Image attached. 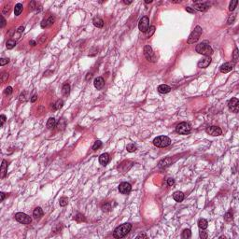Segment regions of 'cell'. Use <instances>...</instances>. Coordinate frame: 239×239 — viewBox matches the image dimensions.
I'll use <instances>...</instances> for the list:
<instances>
[{
    "instance_id": "6da1fadb",
    "label": "cell",
    "mask_w": 239,
    "mask_h": 239,
    "mask_svg": "<svg viewBox=\"0 0 239 239\" xmlns=\"http://www.w3.org/2000/svg\"><path fill=\"white\" fill-rule=\"evenodd\" d=\"M132 229V224L130 223H123L115 229L113 233V236L115 238H122L124 237Z\"/></svg>"
},
{
    "instance_id": "7a4b0ae2",
    "label": "cell",
    "mask_w": 239,
    "mask_h": 239,
    "mask_svg": "<svg viewBox=\"0 0 239 239\" xmlns=\"http://www.w3.org/2000/svg\"><path fill=\"white\" fill-rule=\"evenodd\" d=\"M195 50L197 51L198 53L200 54L205 55L206 57H210L211 55L213 54V50L210 46L208 43L206 42H202V43H199L196 48H195Z\"/></svg>"
},
{
    "instance_id": "3957f363",
    "label": "cell",
    "mask_w": 239,
    "mask_h": 239,
    "mask_svg": "<svg viewBox=\"0 0 239 239\" xmlns=\"http://www.w3.org/2000/svg\"><path fill=\"white\" fill-rule=\"evenodd\" d=\"M153 144L158 148H165L171 144V139L169 138L168 136L161 135V136H158V137L154 138Z\"/></svg>"
},
{
    "instance_id": "277c9868",
    "label": "cell",
    "mask_w": 239,
    "mask_h": 239,
    "mask_svg": "<svg viewBox=\"0 0 239 239\" xmlns=\"http://www.w3.org/2000/svg\"><path fill=\"white\" fill-rule=\"evenodd\" d=\"M201 35H202V27H200V26H196V27L194 28V30H193V32L191 33V35L189 36L187 42H188L189 44H194L195 42L198 41V39L200 38Z\"/></svg>"
},
{
    "instance_id": "5b68a950",
    "label": "cell",
    "mask_w": 239,
    "mask_h": 239,
    "mask_svg": "<svg viewBox=\"0 0 239 239\" xmlns=\"http://www.w3.org/2000/svg\"><path fill=\"white\" fill-rule=\"evenodd\" d=\"M192 131V126L188 122H181L176 127V132L179 134H188Z\"/></svg>"
},
{
    "instance_id": "8992f818",
    "label": "cell",
    "mask_w": 239,
    "mask_h": 239,
    "mask_svg": "<svg viewBox=\"0 0 239 239\" xmlns=\"http://www.w3.org/2000/svg\"><path fill=\"white\" fill-rule=\"evenodd\" d=\"M144 56L151 63H155L156 62V56L150 45H146L144 47Z\"/></svg>"
},
{
    "instance_id": "52a82bcc",
    "label": "cell",
    "mask_w": 239,
    "mask_h": 239,
    "mask_svg": "<svg viewBox=\"0 0 239 239\" xmlns=\"http://www.w3.org/2000/svg\"><path fill=\"white\" fill-rule=\"evenodd\" d=\"M15 219L20 223H22V224H29L32 221L31 217H29L28 215H26L25 213H22V212L16 213L15 214Z\"/></svg>"
},
{
    "instance_id": "ba28073f",
    "label": "cell",
    "mask_w": 239,
    "mask_h": 239,
    "mask_svg": "<svg viewBox=\"0 0 239 239\" xmlns=\"http://www.w3.org/2000/svg\"><path fill=\"white\" fill-rule=\"evenodd\" d=\"M149 26H150V19L147 16L142 17L138 23L139 30L143 33H147V31L149 30Z\"/></svg>"
},
{
    "instance_id": "9c48e42d",
    "label": "cell",
    "mask_w": 239,
    "mask_h": 239,
    "mask_svg": "<svg viewBox=\"0 0 239 239\" xmlns=\"http://www.w3.org/2000/svg\"><path fill=\"white\" fill-rule=\"evenodd\" d=\"M206 133L210 135H213V136H218L222 134V131L221 129L218 127V126H209L206 129Z\"/></svg>"
},
{
    "instance_id": "30bf717a",
    "label": "cell",
    "mask_w": 239,
    "mask_h": 239,
    "mask_svg": "<svg viewBox=\"0 0 239 239\" xmlns=\"http://www.w3.org/2000/svg\"><path fill=\"white\" fill-rule=\"evenodd\" d=\"M119 191L122 194H129L132 191V186L128 182H122L119 186Z\"/></svg>"
},
{
    "instance_id": "8fae6325",
    "label": "cell",
    "mask_w": 239,
    "mask_h": 239,
    "mask_svg": "<svg viewBox=\"0 0 239 239\" xmlns=\"http://www.w3.org/2000/svg\"><path fill=\"white\" fill-rule=\"evenodd\" d=\"M238 106H239V101L237 98H232L231 100L228 102V107L229 109H232V111L234 112H238Z\"/></svg>"
},
{
    "instance_id": "7c38bea8",
    "label": "cell",
    "mask_w": 239,
    "mask_h": 239,
    "mask_svg": "<svg viewBox=\"0 0 239 239\" xmlns=\"http://www.w3.org/2000/svg\"><path fill=\"white\" fill-rule=\"evenodd\" d=\"M54 17L52 16H50L48 19H46V20H43V21L41 22V23H40V25H41L42 28H48V27H50L51 25L54 23Z\"/></svg>"
},
{
    "instance_id": "4fadbf2b",
    "label": "cell",
    "mask_w": 239,
    "mask_h": 239,
    "mask_svg": "<svg viewBox=\"0 0 239 239\" xmlns=\"http://www.w3.org/2000/svg\"><path fill=\"white\" fill-rule=\"evenodd\" d=\"M93 84H94V87L97 90H101L105 86V80H104V79L102 77H97L96 79H94Z\"/></svg>"
},
{
    "instance_id": "5bb4252c",
    "label": "cell",
    "mask_w": 239,
    "mask_h": 239,
    "mask_svg": "<svg viewBox=\"0 0 239 239\" xmlns=\"http://www.w3.org/2000/svg\"><path fill=\"white\" fill-rule=\"evenodd\" d=\"M234 65H235L234 63H225L220 66L219 70H220L221 73H228V72H230L234 68Z\"/></svg>"
},
{
    "instance_id": "9a60e30c",
    "label": "cell",
    "mask_w": 239,
    "mask_h": 239,
    "mask_svg": "<svg viewBox=\"0 0 239 239\" xmlns=\"http://www.w3.org/2000/svg\"><path fill=\"white\" fill-rule=\"evenodd\" d=\"M209 8V6L207 3H202V2H199V3H195L194 4V8L198 10V11H206Z\"/></svg>"
},
{
    "instance_id": "2e32d148",
    "label": "cell",
    "mask_w": 239,
    "mask_h": 239,
    "mask_svg": "<svg viewBox=\"0 0 239 239\" xmlns=\"http://www.w3.org/2000/svg\"><path fill=\"white\" fill-rule=\"evenodd\" d=\"M210 63H211V58L210 57H206V58L202 59L201 61H199L197 65L200 68H206V67H207L209 65Z\"/></svg>"
},
{
    "instance_id": "e0dca14e",
    "label": "cell",
    "mask_w": 239,
    "mask_h": 239,
    "mask_svg": "<svg viewBox=\"0 0 239 239\" xmlns=\"http://www.w3.org/2000/svg\"><path fill=\"white\" fill-rule=\"evenodd\" d=\"M109 160H110V158H109V153H103V154H101L100 157H99V163H100L102 165L106 166V165L109 163Z\"/></svg>"
},
{
    "instance_id": "ac0fdd59",
    "label": "cell",
    "mask_w": 239,
    "mask_h": 239,
    "mask_svg": "<svg viewBox=\"0 0 239 239\" xmlns=\"http://www.w3.org/2000/svg\"><path fill=\"white\" fill-rule=\"evenodd\" d=\"M184 197H185L184 193H182V192H176V193H174V194H173V198L176 202H182L184 200Z\"/></svg>"
},
{
    "instance_id": "d6986e66",
    "label": "cell",
    "mask_w": 239,
    "mask_h": 239,
    "mask_svg": "<svg viewBox=\"0 0 239 239\" xmlns=\"http://www.w3.org/2000/svg\"><path fill=\"white\" fill-rule=\"evenodd\" d=\"M92 22H93V25L98 27V28H102L104 26V21L99 17H94L93 20H92Z\"/></svg>"
},
{
    "instance_id": "ffe728a7",
    "label": "cell",
    "mask_w": 239,
    "mask_h": 239,
    "mask_svg": "<svg viewBox=\"0 0 239 239\" xmlns=\"http://www.w3.org/2000/svg\"><path fill=\"white\" fill-rule=\"evenodd\" d=\"M170 91H171V88L166 84H162V85H160L158 87V92L160 93H167Z\"/></svg>"
},
{
    "instance_id": "44dd1931",
    "label": "cell",
    "mask_w": 239,
    "mask_h": 239,
    "mask_svg": "<svg viewBox=\"0 0 239 239\" xmlns=\"http://www.w3.org/2000/svg\"><path fill=\"white\" fill-rule=\"evenodd\" d=\"M43 210L41 209V207H37V208H35L33 211V216L35 218H40L43 216Z\"/></svg>"
},
{
    "instance_id": "7402d4cb",
    "label": "cell",
    "mask_w": 239,
    "mask_h": 239,
    "mask_svg": "<svg viewBox=\"0 0 239 239\" xmlns=\"http://www.w3.org/2000/svg\"><path fill=\"white\" fill-rule=\"evenodd\" d=\"M7 171H8V163L6 160H3L2 162V165H1V176L5 177L7 175Z\"/></svg>"
},
{
    "instance_id": "603a6c76",
    "label": "cell",
    "mask_w": 239,
    "mask_h": 239,
    "mask_svg": "<svg viewBox=\"0 0 239 239\" xmlns=\"http://www.w3.org/2000/svg\"><path fill=\"white\" fill-rule=\"evenodd\" d=\"M57 125V122L54 118H50L47 122V128L48 129H53Z\"/></svg>"
},
{
    "instance_id": "cb8c5ba5",
    "label": "cell",
    "mask_w": 239,
    "mask_h": 239,
    "mask_svg": "<svg viewBox=\"0 0 239 239\" xmlns=\"http://www.w3.org/2000/svg\"><path fill=\"white\" fill-rule=\"evenodd\" d=\"M62 93L65 96H67L69 93H70V85L68 83H65L63 85V88H62Z\"/></svg>"
},
{
    "instance_id": "d4e9b609",
    "label": "cell",
    "mask_w": 239,
    "mask_h": 239,
    "mask_svg": "<svg viewBox=\"0 0 239 239\" xmlns=\"http://www.w3.org/2000/svg\"><path fill=\"white\" fill-rule=\"evenodd\" d=\"M22 9H23V6H22V4L18 3V4L15 5V8H14V13H15V15H16V16H19V15L22 13Z\"/></svg>"
},
{
    "instance_id": "484cf974",
    "label": "cell",
    "mask_w": 239,
    "mask_h": 239,
    "mask_svg": "<svg viewBox=\"0 0 239 239\" xmlns=\"http://www.w3.org/2000/svg\"><path fill=\"white\" fill-rule=\"evenodd\" d=\"M207 225H208V222H207L206 219H205V218H200V219H199V221H198V226L200 227V229L205 230V229L207 228Z\"/></svg>"
},
{
    "instance_id": "4316f807",
    "label": "cell",
    "mask_w": 239,
    "mask_h": 239,
    "mask_svg": "<svg viewBox=\"0 0 239 239\" xmlns=\"http://www.w3.org/2000/svg\"><path fill=\"white\" fill-rule=\"evenodd\" d=\"M170 164H171V160H170V158H166V159H164L160 162L159 166L160 167H165V166L169 165Z\"/></svg>"
},
{
    "instance_id": "83f0119b",
    "label": "cell",
    "mask_w": 239,
    "mask_h": 239,
    "mask_svg": "<svg viewBox=\"0 0 239 239\" xmlns=\"http://www.w3.org/2000/svg\"><path fill=\"white\" fill-rule=\"evenodd\" d=\"M15 45H16V40H14V39H9V40H8V42H7V49L8 50H11V49H13L14 47H15Z\"/></svg>"
},
{
    "instance_id": "f1b7e54d",
    "label": "cell",
    "mask_w": 239,
    "mask_h": 239,
    "mask_svg": "<svg viewBox=\"0 0 239 239\" xmlns=\"http://www.w3.org/2000/svg\"><path fill=\"white\" fill-rule=\"evenodd\" d=\"M182 238H190L192 236V233H191V230L190 229H185L184 231L182 232Z\"/></svg>"
},
{
    "instance_id": "f546056e",
    "label": "cell",
    "mask_w": 239,
    "mask_h": 239,
    "mask_svg": "<svg viewBox=\"0 0 239 239\" xmlns=\"http://www.w3.org/2000/svg\"><path fill=\"white\" fill-rule=\"evenodd\" d=\"M64 106V101L63 100H58L56 103H55L54 105H53V109H55V110H57V109H62Z\"/></svg>"
},
{
    "instance_id": "4dcf8cb0",
    "label": "cell",
    "mask_w": 239,
    "mask_h": 239,
    "mask_svg": "<svg viewBox=\"0 0 239 239\" xmlns=\"http://www.w3.org/2000/svg\"><path fill=\"white\" fill-rule=\"evenodd\" d=\"M126 150H127L128 152H134V151H136V146L134 144H133V143H131V144H128L127 145Z\"/></svg>"
},
{
    "instance_id": "1f68e13d",
    "label": "cell",
    "mask_w": 239,
    "mask_h": 239,
    "mask_svg": "<svg viewBox=\"0 0 239 239\" xmlns=\"http://www.w3.org/2000/svg\"><path fill=\"white\" fill-rule=\"evenodd\" d=\"M238 50L237 49H235V50H234V52H233V63L235 64L237 63V61H238Z\"/></svg>"
},
{
    "instance_id": "d6a6232c",
    "label": "cell",
    "mask_w": 239,
    "mask_h": 239,
    "mask_svg": "<svg viewBox=\"0 0 239 239\" xmlns=\"http://www.w3.org/2000/svg\"><path fill=\"white\" fill-rule=\"evenodd\" d=\"M102 209H103V211H105V212L110 211L111 210V205H110V203H105L102 206Z\"/></svg>"
},
{
    "instance_id": "836d02e7",
    "label": "cell",
    "mask_w": 239,
    "mask_h": 239,
    "mask_svg": "<svg viewBox=\"0 0 239 239\" xmlns=\"http://www.w3.org/2000/svg\"><path fill=\"white\" fill-rule=\"evenodd\" d=\"M101 147H102V142H101L100 140H96V141L94 142V144H93V146H92V150H93V151H97V150H99Z\"/></svg>"
},
{
    "instance_id": "e575fe53",
    "label": "cell",
    "mask_w": 239,
    "mask_h": 239,
    "mask_svg": "<svg viewBox=\"0 0 239 239\" xmlns=\"http://www.w3.org/2000/svg\"><path fill=\"white\" fill-rule=\"evenodd\" d=\"M238 4V2H237V0H233L231 3H230V5H229V10L230 11H233V10H235V7H236V5Z\"/></svg>"
},
{
    "instance_id": "d590c367",
    "label": "cell",
    "mask_w": 239,
    "mask_h": 239,
    "mask_svg": "<svg viewBox=\"0 0 239 239\" xmlns=\"http://www.w3.org/2000/svg\"><path fill=\"white\" fill-rule=\"evenodd\" d=\"M75 219L78 221V222H81V221H85V218H84V216L82 214H80V213H78V214L76 215L75 217Z\"/></svg>"
},
{
    "instance_id": "8d00e7d4",
    "label": "cell",
    "mask_w": 239,
    "mask_h": 239,
    "mask_svg": "<svg viewBox=\"0 0 239 239\" xmlns=\"http://www.w3.org/2000/svg\"><path fill=\"white\" fill-rule=\"evenodd\" d=\"M59 203H60V206H65L67 205V203H68V199H67L66 197L60 198V201H59Z\"/></svg>"
},
{
    "instance_id": "74e56055",
    "label": "cell",
    "mask_w": 239,
    "mask_h": 239,
    "mask_svg": "<svg viewBox=\"0 0 239 239\" xmlns=\"http://www.w3.org/2000/svg\"><path fill=\"white\" fill-rule=\"evenodd\" d=\"M154 32H155V26H151L150 31H149V32L146 34V37H147V38H150V37H151V36L153 35V33H154Z\"/></svg>"
},
{
    "instance_id": "f35d334b",
    "label": "cell",
    "mask_w": 239,
    "mask_h": 239,
    "mask_svg": "<svg viewBox=\"0 0 239 239\" xmlns=\"http://www.w3.org/2000/svg\"><path fill=\"white\" fill-rule=\"evenodd\" d=\"M224 218H225L226 221H231V220H233V213L232 212H227Z\"/></svg>"
},
{
    "instance_id": "ab89813d",
    "label": "cell",
    "mask_w": 239,
    "mask_h": 239,
    "mask_svg": "<svg viewBox=\"0 0 239 239\" xmlns=\"http://www.w3.org/2000/svg\"><path fill=\"white\" fill-rule=\"evenodd\" d=\"M4 93L6 94V95H9V94H11V93H12V87H10V86L7 87V88L5 89Z\"/></svg>"
},
{
    "instance_id": "60d3db41",
    "label": "cell",
    "mask_w": 239,
    "mask_h": 239,
    "mask_svg": "<svg viewBox=\"0 0 239 239\" xmlns=\"http://www.w3.org/2000/svg\"><path fill=\"white\" fill-rule=\"evenodd\" d=\"M200 237L202 239H206L207 238V233L206 231H204L203 229H201V232H200Z\"/></svg>"
},
{
    "instance_id": "b9f144b4",
    "label": "cell",
    "mask_w": 239,
    "mask_h": 239,
    "mask_svg": "<svg viewBox=\"0 0 239 239\" xmlns=\"http://www.w3.org/2000/svg\"><path fill=\"white\" fill-rule=\"evenodd\" d=\"M235 20V14H232L231 16L228 18V24H232Z\"/></svg>"
},
{
    "instance_id": "7bdbcfd3",
    "label": "cell",
    "mask_w": 239,
    "mask_h": 239,
    "mask_svg": "<svg viewBox=\"0 0 239 239\" xmlns=\"http://www.w3.org/2000/svg\"><path fill=\"white\" fill-rule=\"evenodd\" d=\"M8 74L7 73V72H4V73L2 74V76H1V80H2L3 82H5L6 80H8Z\"/></svg>"
},
{
    "instance_id": "ee69618b",
    "label": "cell",
    "mask_w": 239,
    "mask_h": 239,
    "mask_svg": "<svg viewBox=\"0 0 239 239\" xmlns=\"http://www.w3.org/2000/svg\"><path fill=\"white\" fill-rule=\"evenodd\" d=\"M8 62H9V60L8 59H7V58H2L1 60H0V65L3 66V65H5L6 64H8Z\"/></svg>"
},
{
    "instance_id": "f6af8a7d",
    "label": "cell",
    "mask_w": 239,
    "mask_h": 239,
    "mask_svg": "<svg viewBox=\"0 0 239 239\" xmlns=\"http://www.w3.org/2000/svg\"><path fill=\"white\" fill-rule=\"evenodd\" d=\"M167 184H168V186H174V185H175V180H174L173 178H168Z\"/></svg>"
},
{
    "instance_id": "bcb514c9",
    "label": "cell",
    "mask_w": 239,
    "mask_h": 239,
    "mask_svg": "<svg viewBox=\"0 0 239 239\" xmlns=\"http://www.w3.org/2000/svg\"><path fill=\"white\" fill-rule=\"evenodd\" d=\"M0 119H1V124H0V125L3 126L4 122H6V120H7V118H6V116H5V115H1V116H0Z\"/></svg>"
},
{
    "instance_id": "7dc6e473",
    "label": "cell",
    "mask_w": 239,
    "mask_h": 239,
    "mask_svg": "<svg viewBox=\"0 0 239 239\" xmlns=\"http://www.w3.org/2000/svg\"><path fill=\"white\" fill-rule=\"evenodd\" d=\"M36 5H37V3H36L35 1H32V2L30 3L29 8H31V10H33V9H35V8H37V7H36Z\"/></svg>"
},
{
    "instance_id": "c3c4849f",
    "label": "cell",
    "mask_w": 239,
    "mask_h": 239,
    "mask_svg": "<svg viewBox=\"0 0 239 239\" xmlns=\"http://www.w3.org/2000/svg\"><path fill=\"white\" fill-rule=\"evenodd\" d=\"M5 24H6V21H5L3 15H2V16H1V25H0V27H1V28H3V27L5 26Z\"/></svg>"
},
{
    "instance_id": "681fc988",
    "label": "cell",
    "mask_w": 239,
    "mask_h": 239,
    "mask_svg": "<svg viewBox=\"0 0 239 239\" xmlns=\"http://www.w3.org/2000/svg\"><path fill=\"white\" fill-rule=\"evenodd\" d=\"M186 11H188V12H190V13H194L195 11H194V9H193L192 8H190V7H186Z\"/></svg>"
},
{
    "instance_id": "f907efd6",
    "label": "cell",
    "mask_w": 239,
    "mask_h": 239,
    "mask_svg": "<svg viewBox=\"0 0 239 239\" xmlns=\"http://www.w3.org/2000/svg\"><path fill=\"white\" fill-rule=\"evenodd\" d=\"M148 236H147V235L146 234H140L139 235H137V237L136 238L137 239H139V238H147Z\"/></svg>"
},
{
    "instance_id": "816d5d0a",
    "label": "cell",
    "mask_w": 239,
    "mask_h": 239,
    "mask_svg": "<svg viewBox=\"0 0 239 239\" xmlns=\"http://www.w3.org/2000/svg\"><path fill=\"white\" fill-rule=\"evenodd\" d=\"M37 99H38V95H37V94H35V95H33V96H32V98H31V102H32V103H34V102H36V101H37Z\"/></svg>"
},
{
    "instance_id": "f5cc1de1",
    "label": "cell",
    "mask_w": 239,
    "mask_h": 239,
    "mask_svg": "<svg viewBox=\"0 0 239 239\" xmlns=\"http://www.w3.org/2000/svg\"><path fill=\"white\" fill-rule=\"evenodd\" d=\"M20 101H25V96H24V93L23 94H21L20 95Z\"/></svg>"
},
{
    "instance_id": "db71d44e",
    "label": "cell",
    "mask_w": 239,
    "mask_h": 239,
    "mask_svg": "<svg viewBox=\"0 0 239 239\" xmlns=\"http://www.w3.org/2000/svg\"><path fill=\"white\" fill-rule=\"evenodd\" d=\"M0 195H1V201H4V199H5V193H0Z\"/></svg>"
},
{
    "instance_id": "11a10c76",
    "label": "cell",
    "mask_w": 239,
    "mask_h": 239,
    "mask_svg": "<svg viewBox=\"0 0 239 239\" xmlns=\"http://www.w3.org/2000/svg\"><path fill=\"white\" fill-rule=\"evenodd\" d=\"M8 7H7V6H5V8H4V10H3V14H5V13H7L8 11Z\"/></svg>"
},
{
    "instance_id": "9f6ffc18",
    "label": "cell",
    "mask_w": 239,
    "mask_h": 239,
    "mask_svg": "<svg viewBox=\"0 0 239 239\" xmlns=\"http://www.w3.org/2000/svg\"><path fill=\"white\" fill-rule=\"evenodd\" d=\"M92 77V74H91V73H88V74H87V78H86V80H88L89 79H91Z\"/></svg>"
},
{
    "instance_id": "6f0895ef",
    "label": "cell",
    "mask_w": 239,
    "mask_h": 239,
    "mask_svg": "<svg viewBox=\"0 0 239 239\" xmlns=\"http://www.w3.org/2000/svg\"><path fill=\"white\" fill-rule=\"evenodd\" d=\"M30 44H31L32 46H36V45H37V43L34 41V40H31V41H30Z\"/></svg>"
},
{
    "instance_id": "680465c9",
    "label": "cell",
    "mask_w": 239,
    "mask_h": 239,
    "mask_svg": "<svg viewBox=\"0 0 239 239\" xmlns=\"http://www.w3.org/2000/svg\"><path fill=\"white\" fill-rule=\"evenodd\" d=\"M123 3H124V4H126V5H128V4H131V3H132V1H126V0H124V1H123Z\"/></svg>"
},
{
    "instance_id": "91938a15",
    "label": "cell",
    "mask_w": 239,
    "mask_h": 239,
    "mask_svg": "<svg viewBox=\"0 0 239 239\" xmlns=\"http://www.w3.org/2000/svg\"><path fill=\"white\" fill-rule=\"evenodd\" d=\"M151 2H152V0H146V1H145L146 4H149V3H151Z\"/></svg>"
}]
</instances>
